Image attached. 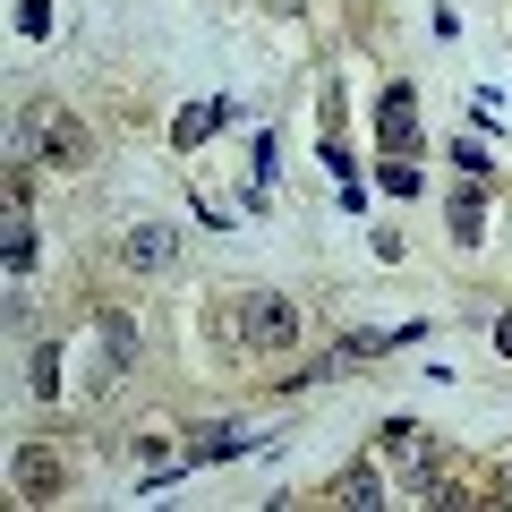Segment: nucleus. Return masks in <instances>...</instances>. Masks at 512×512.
<instances>
[{
  "label": "nucleus",
  "mask_w": 512,
  "mask_h": 512,
  "mask_svg": "<svg viewBox=\"0 0 512 512\" xmlns=\"http://www.w3.org/2000/svg\"><path fill=\"white\" fill-rule=\"evenodd\" d=\"M35 265V231H26V214H9V274H26Z\"/></svg>",
  "instance_id": "nucleus-8"
},
{
  "label": "nucleus",
  "mask_w": 512,
  "mask_h": 512,
  "mask_svg": "<svg viewBox=\"0 0 512 512\" xmlns=\"http://www.w3.org/2000/svg\"><path fill=\"white\" fill-rule=\"evenodd\" d=\"M495 350H512V316H495Z\"/></svg>",
  "instance_id": "nucleus-14"
},
{
  "label": "nucleus",
  "mask_w": 512,
  "mask_h": 512,
  "mask_svg": "<svg viewBox=\"0 0 512 512\" xmlns=\"http://www.w3.org/2000/svg\"><path fill=\"white\" fill-rule=\"evenodd\" d=\"M495 504H512V461H504V470H495Z\"/></svg>",
  "instance_id": "nucleus-13"
},
{
  "label": "nucleus",
  "mask_w": 512,
  "mask_h": 512,
  "mask_svg": "<svg viewBox=\"0 0 512 512\" xmlns=\"http://www.w3.org/2000/svg\"><path fill=\"white\" fill-rule=\"evenodd\" d=\"M171 248H180V239H171V222H137V231L120 239V256L137 265V274H154V265H171Z\"/></svg>",
  "instance_id": "nucleus-3"
},
{
  "label": "nucleus",
  "mask_w": 512,
  "mask_h": 512,
  "mask_svg": "<svg viewBox=\"0 0 512 512\" xmlns=\"http://www.w3.org/2000/svg\"><path fill=\"white\" fill-rule=\"evenodd\" d=\"M384 146H393V154H410V94H402V86L384 94Z\"/></svg>",
  "instance_id": "nucleus-7"
},
{
  "label": "nucleus",
  "mask_w": 512,
  "mask_h": 512,
  "mask_svg": "<svg viewBox=\"0 0 512 512\" xmlns=\"http://www.w3.org/2000/svg\"><path fill=\"white\" fill-rule=\"evenodd\" d=\"M18 495H26V504H52V495H60V461L43 453V444L18 453Z\"/></svg>",
  "instance_id": "nucleus-4"
},
{
  "label": "nucleus",
  "mask_w": 512,
  "mask_h": 512,
  "mask_svg": "<svg viewBox=\"0 0 512 512\" xmlns=\"http://www.w3.org/2000/svg\"><path fill=\"white\" fill-rule=\"evenodd\" d=\"M384 453H393V461H410V470H436V461H427V444H419V427H410V419H393V427H384Z\"/></svg>",
  "instance_id": "nucleus-6"
},
{
  "label": "nucleus",
  "mask_w": 512,
  "mask_h": 512,
  "mask_svg": "<svg viewBox=\"0 0 512 512\" xmlns=\"http://www.w3.org/2000/svg\"><path fill=\"white\" fill-rule=\"evenodd\" d=\"M18 154H35V163H52V171H86V163H94V137H86L77 111L35 103V111L18 120Z\"/></svg>",
  "instance_id": "nucleus-1"
},
{
  "label": "nucleus",
  "mask_w": 512,
  "mask_h": 512,
  "mask_svg": "<svg viewBox=\"0 0 512 512\" xmlns=\"http://www.w3.org/2000/svg\"><path fill=\"white\" fill-rule=\"evenodd\" d=\"M239 342H248V350H291L299 342V299L248 291V299H239Z\"/></svg>",
  "instance_id": "nucleus-2"
},
{
  "label": "nucleus",
  "mask_w": 512,
  "mask_h": 512,
  "mask_svg": "<svg viewBox=\"0 0 512 512\" xmlns=\"http://www.w3.org/2000/svg\"><path fill=\"white\" fill-rule=\"evenodd\" d=\"M222 111H231V103H197V111H188V120H180V146H197L205 128H214V120H222Z\"/></svg>",
  "instance_id": "nucleus-12"
},
{
  "label": "nucleus",
  "mask_w": 512,
  "mask_h": 512,
  "mask_svg": "<svg viewBox=\"0 0 512 512\" xmlns=\"http://www.w3.org/2000/svg\"><path fill=\"white\" fill-rule=\"evenodd\" d=\"M26 384H35V393H60V350H35V359H26Z\"/></svg>",
  "instance_id": "nucleus-9"
},
{
  "label": "nucleus",
  "mask_w": 512,
  "mask_h": 512,
  "mask_svg": "<svg viewBox=\"0 0 512 512\" xmlns=\"http://www.w3.org/2000/svg\"><path fill=\"white\" fill-rule=\"evenodd\" d=\"M333 504H350V512H376V504H384V478H376V470H350V478H333Z\"/></svg>",
  "instance_id": "nucleus-5"
},
{
  "label": "nucleus",
  "mask_w": 512,
  "mask_h": 512,
  "mask_svg": "<svg viewBox=\"0 0 512 512\" xmlns=\"http://www.w3.org/2000/svg\"><path fill=\"white\" fill-rule=\"evenodd\" d=\"M18 35H26V43L52 35V0H18Z\"/></svg>",
  "instance_id": "nucleus-11"
},
{
  "label": "nucleus",
  "mask_w": 512,
  "mask_h": 512,
  "mask_svg": "<svg viewBox=\"0 0 512 512\" xmlns=\"http://www.w3.org/2000/svg\"><path fill=\"white\" fill-rule=\"evenodd\" d=\"M239 444H248L239 427H205V436H197V461H222V453H239Z\"/></svg>",
  "instance_id": "nucleus-10"
}]
</instances>
